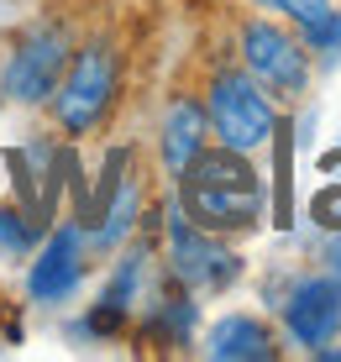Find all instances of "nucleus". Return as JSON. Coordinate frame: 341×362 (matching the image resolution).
Returning <instances> with one entry per match:
<instances>
[{
    "label": "nucleus",
    "instance_id": "5",
    "mask_svg": "<svg viewBox=\"0 0 341 362\" xmlns=\"http://www.w3.org/2000/svg\"><path fill=\"white\" fill-rule=\"evenodd\" d=\"M163 263H168V279H179L195 299L200 294H226L247 273L242 252L231 247V236L195 226L179 199L163 205Z\"/></svg>",
    "mask_w": 341,
    "mask_h": 362
},
{
    "label": "nucleus",
    "instance_id": "3",
    "mask_svg": "<svg viewBox=\"0 0 341 362\" xmlns=\"http://www.w3.org/2000/svg\"><path fill=\"white\" fill-rule=\"evenodd\" d=\"M200 100H205V116H210V136L221 147H236V153H252V158L262 147H273V132H279L284 110L242 64L210 69Z\"/></svg>",
    "mask_w": 341,
    "mask_h": 362
},
{
    "label": "nucleus",
    "instance_id": "18",
    "mask_svg": "<svg viewBox=\"0 0 341 362\" xmlns=\"http://www.w3.org/2000/svg\"><path fill=\"white\" fill-rule=\"evenodd\" d=\"M310 357H315V362H341V346H331V341H325L320 352H310Z\"/></svg>",
    "mask_w": 341,
    "mask_h": 362
},
{
    "label": "nucleus",
    "instance_id": "2",
    "mask_svg": "<svg viewBox=\"0 0 341 362\" xmlns=\"http://www.w3.org/2000/svg\"><path fill=\"white\" fill-rule=\"evenodd\" d=\"M116 100H121V47L110 42L105 32L74 42V58H69V69H63L53 100H47L53 127L79 142V136H90L110 121Z\"/></svg>",
    "mask_w": 341,
    "mask_h": 362
},
{
    "label": "nucleus",
    "instance_id": "10",
    "mask_svg": "<svg viewBox=\"0 0 341 362\" xmlns=\"http://www.w3.org/2000/svg\"><path fill=\"white\" fill-rule=\"evenodd\" d=\"M142 221H147V189H142V173L126 168V173H116V179L105 184V205H100L95 226L84 231V236H90L95 252H121V247L137 236V226H142Z\"/></svg>",
    "mask_w": 341,
    "mask_h": 362
},
{
    "label": "nucleus",
    "instance_id": "6",
    "mask_svg": "<svg viewBox=\"0 0 341 362\" xmlns=\"http://www.w3.org/2000/svg\"><path fill=\"white\" fill-rule=\"evenodd\" d=\"M74 58V32L69 21H32L27 32L11 42L6 64H0V100H11V105L21 110H37L47 105L63 79V69H69Z\"/></svg>",
    "mask_w": 341,
    "mask_h": 362
},
{
    "label": "nucleus",
    "instance_id": "9",
    "mask_svg": "<svg viewBox=\"0 0 341 362\" xmlns=\"http://www.w3.org/2000/svg\"><path fill=\"white\" fill-rule=\"evenodd\" d=\"M200 147H210V116L200 95H173L158 116V163L163 179H179V173L200 158Z\"/></svg>",
    "mask_w": 341,
    "mask_h": 362
},
{
    "label": "nucleus",
    "instance_id": "17",
    "mask_svg": "<svg viewBox=\"0 0 341 362\" xmlns=\"http://www.w3.org/2000/svg\"><path fill=\"white\" fill-rule=\"evenodd\" d=\"M320 263H325V273H336V279H341V231H331V242L320 247Z\"/></svg>",
    "mask_w": 341,
    "mask_h": 362
},
{
    "label": "nucleus",
    "instance_id": "4",
    "mask_svg": "<svg viewBox=\"0 0 341 362\" xmlns=\"http://www.w3.org/2000/svg\"><path fill=\"white\" fill-rule=\"evenodd\" d=\"M236 64H242L273 100H279V105L305 100L310 84H315L310 47L299 42L294 27H279V16H268V11L236 21Z\"/></svg>",
    "mask_w": 341,
    "mask_h": 362
},
{
    "label": "nucleus",
    "instance_id": "16",
    "mask_svg": "<svg viewBox=\"0 0 341 362\" xmlns=\"http://www.w3.org/2000/svg\"><path fill=\"white\" fill-rule=\"evenodd\" d=\"M315 173H320V179H341V142H336V147H325V153H320V163H315Z\"/></svg>",
    "mask_w": 341,
    "mask_h": 362
},
{
    "label": "nucleus",
    "instance_id": "11",
    "mask_svg": "<svg viewBox=\"0 0 341 362\" xmlns=\"http://www.w3.org/2000/svg\"><path fill=\"white\" fill-rule=\"evenodd\" d=\"M200 352L210 362H273L284 346H279V331H273L262 315L231 310V315H221L216 326L205 331V346H200Z\"/></svg>",
    "mask_w": 341,
    "mask_h": 362
},
{
    "label": "nucleus",
    "instance_id": "8",
    "mask_svg": "<svg viewBox=\"0 0 341 362\" xmlns=\"http://www.w3.org/2000/svg\"><path fill=\"white\" fill-rule=\"evenodd\" d=\"M279 326L299 352H320L341 336V279L336 273H299L279 294Z\"/></svg>",
    "mask_w": 341,
    "mask_h": 362
},
{
    "label": "nucleus",
    "instance_id": "12",
    "mask_svg": "<svg viewBox=\"0 0 341 362\" xmlns=\"http://www.w3.org/2000/svg\"><path fill=\"white\" fill-rule=\"evenodd\" d=\"M37 242H42L37 210L6 199V205H0V257H27V252H37Z\"/></svg>",
    "mask_w": 341,
    "mask_h": 362
},
{
    "label": "nucleus",
    "instance_id": "7",
    "mask_svg": "<svg viewBox=\"0 0 341 362\" xmlns=\"http://www.w3.org/2000/svg\"><path fill=\"white\" fill-rule=\"evenodd\" d=\"M90 273V236L79 221H58L42 231L32 263H27V299L32 305H69Z\"/></svg>",
    "mask_w": 341,
    "mask_h": 362
},
{
    "label": "nucleus",
    "instance_id": "14",
    "mask_svg": "<svg viewBox=\"0 0 341 362\" xmlns=\"http://www.w3.org/2000/svg\"><path fill=\"white\" fill-rule=\"evenodd\" d=\"M247 6L268 11V16H284L289 27H305V21H320L336 0H247Z\"/></svg>",
    "mask_w": 341,
    "mask_h": 362
},
{
    "label": "nucleus",
    "instance_id": "1",
    "mask_svg": "<svg viewBox=\"0 0 341 362\" xmlns=\"http://www.w3.org/2000/svg\"><path fill=\"white\" fill-rule=\"evenodd\" d=\"M173 199L184 205L195 226L216 236H252L273 210V194L252 163V153H236L221 142L200 147V158L173 179Z\"/></svg>",
    "mask_w": 341,
    "mask_h": 362
},
{
    "label": "nucleus",
    "instance_id": "15",
    "mask_svg": "<svg viewBox=\"0 0 341 362\" xmlns=\"http://www.w3.org/2000/svg\"><path fill=\"white\" fill-rule=\"evenodd\" d=\"M310 221L320 231H341V179H320V189L310 199Z\"/></svg>",
    "mask_w": 341,
    "mask_h": 362
},
{
    "label": "nucleus",
    "instance_id": "13",
    "mask_svg": "<svg viewBox=\"0 0 341 362\" xmlns=\"http://www.w3.org/2000/svg\"><path fill=\"white\" fill-rule=\"evenodd\" d=\"M294 32H299V42L310 47V58L320 69H336L341 64V11L336 6L325 11L320 21H305V27H294Z\"/></svg>",
    "mask_w": 341,
    "mask_h": 362
}]
</instances>
